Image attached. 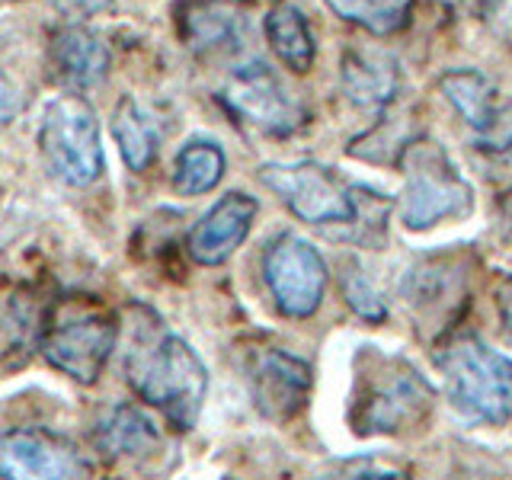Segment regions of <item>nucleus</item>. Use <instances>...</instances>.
I'll list each match as a JSON object with an SVG mask.
<instances>
[{
  "mask_svg": "<svg viewBox=\"0 0 512 480\" xmlns=\"http://www.w3.org/2000/svg\"><path fill=\"white\" fill-rule=\"evenodd\" d=\"M240 372L253 407L272 423H288L311 397V365L279 346L256 343L240 349Z\"/></svg>",
  "mask_w": 512,
  "mask_h": 480,
  "instance_id": "6e6552de",
  "label": "nucleus"
},
{
  "mask_svg": "<svg viewBox=\"0 0 512 480\" xmlns=\"http://www.w3.org/2000/svg\"><path fill=\"white\" fill-rule=\"evenodd\" d=\"M224 103L240 122L253 125L263 135L288 138L304 125V109L292 93L282 87V80L272 74L266 61L240 64L224 87Z\"/></svg>",
  "mask_w": 512,
  "mask_h": 480,
  "instance_id": "9d476101",
  "label": "nucleus"
},
{
  "mask_svg": "<svg viewBox=\"0 0 512 480\" xmlns=\"http://www.w3.org/2000/svg\"><path fill=\"white\" fill-rule=\"evenodd\" d=\"M260 202L247 192H228L208 212L192 224L186 237V250L199 266H221L231 260V253L244 244Z\"/></svg>",
  "mask_w": 512,
  "mask_h": 480,
  "instance_id": "f8f14e48",
  "label": "nucleus"
},
{
  "mask_svg": "<svg viewBox=\"0 0 512 480\" xmlns=\"http://www.w3.org/2000/svg\"><path fill=\"white\" fill-rule=\"evenodd\" d=\"M263 279L276 308L285 317H314L327 292V263L324 256L298 234H279L263 253Z\"/></svg>",
  "mask_w": 512,
  "mask_h": 480,
  "instance_id": "1a4fd4ad",
  "label": "nucleus"
},
{
  "mask_svg": "<svg viewBox=\"0 0 512 480\" xmlns=\"http://www.w3.org/2000/svg\"><path fill=\"white\" fill-rule=\"evenodd\" d=\"M240 20L221 0H192L183 10V36L192 48H224L237 39Z\"/></svg>",
  "mask_w": 512,
  "mask_h": 480,
  "instance_id": "4be33fe9",
  "label": "nucleus"
},
{
  "mask_svg": "<svg viewBox=\"0 0 512 480\" xmlns=\"http://www.w3.org/2000/svg\"><path fill=\"white\" fill-rule=\"evenodd\" d=\"M90 461L68 439L45 429H10L0 436V477H90Z\"/></svg>",
  "mask_w": 512,
  "mask_h": 480,
  "instance_id": "9b49d317",
  "label": "nucleus"
},
{
  "mask_svg": "<svg viewBox=\"0 0 512 480\" xmlns=\"http://www.w3.org/2000/svg\"><path fill=\"white\" fill-rule=\"evenodd\" d=\"M474 144L490 157H512V100H500L487 125L474 132Z\"/></svg>",
  "mask_w": 512,
  "mask_h": 480,
  "instance_id": "b1692460",
  "label": "nucleus"
},
{
  "mask_svg": "<svg viewBox=\"0 0 512 480\" xmlns=\"http://www.w3.org/2000/svg\"><path fill=\"white\" fill-rule=\"evenodd\" d=\"M119 324L103 304L90 298H61L48 311L42 356L77 384H96L116 349Z\"/></svg>",
  "mask_w": 512,
  "mask_h": 480,
  "instance_id": "39448f33",
  "label": "nucleus"
},
{
  "mask_svg": "<svg viewBox=\"0 0 512 480\" xmlns=\"http://www.w3.org/2000/svg\"><path fill=\"white\" fill-rule=\"evenodd\" d=\"M266 39H269V48L276 52V58L288 71L308 74L314 68L317 42L308 26V16H304L295 4L282 0V4H276L266 13Z\"/></svg>",
  "mask_w": 512,
  "mask_h": 480,
  "instance_id": "f3484780",
  "label": "nucleus"
},
{
  "mask_svg": "<svg viewBox=\"0 0 512 480\" xmlns=\"http://www.w3.org/2000/svg\"><path fill=\"white\" fill-rule=\"evenodd\" d=\"M48 64L58 84L71 90L96 87L109 71V48L87 26H61L48 42Z\"/></svg>",
  "mask_w": 512,
  "mask_h": 480,
  "instance_id": "4468645a",
  "label": "nucleus"
},
{
  "mask_svg": "<svg viewBox=\"0 0 512 480\" xmlns=\"http://www.w3.org/2000/svg\"><path fill=\"white\" fill-rule=\"evenodd\" d=\"M260 183L272 189L308 224H356L359 202L356 186H346L330 167L314 164V160H298V164H263Z\"/></svg>",
  "mask_w": 512,
  "mask_h": 480,
  "instance_id": "0eeeda50",
  "label": "nucleus"
},
{
  "mask_svg": "<svg viewBox=\"0 0 512 480\" xmlns=\"http://www.w3.org/2000/svg\"><path fill=\"white\" fill-rule=\"evenodd\" d=\"M439 87L445 93V100L458 109V116L464 119V125H468L471 132H480V128L487 125V119L493 116L496 103H500L496 87L484 74L471 71V68H458V71L442 74Z\"/></svg>",
  "mask_w": 512,
  "mask_h": 480,
  "instance_id": "6ab92c4d",
  "label": "nucleus"
},
{
  "mask_svg": "<svg viewBox=\"0 0 512 480\" xmlns=\"http://www.w3.org/2000/svg\"><path fill=\"white\" fill-rule=\"evenodd\" d=\"M96 445L106 461L112 464H128V468H144L151 464L160 448H164V436H160L157 423L148 413H141L132 404L112 407V413L96 429Z\"/></svg>",
  "mask_w": 512,
  "mask_h": 480,
  "instance_id": "ddd939ff",
  "label": "nucleus"
},
{
  "mask_svg": "<svg viewBox=\"0 0 512 480\" xmlns=\"http://www.w3.org/2000/svg\"><path fill=\"white\" fill-rule=\"evenodd\" d=\"M340 20L372 36H397L410 26L416 0H324Z\"/></svg>",
  "mask_w": 512,
  "mask_h": 480,
  "instance_id": "412c9836",
  "label": "nucleus"
},
{
  "mask_svg": "<svg viewBox=\"0 0 512 480\" xmlns=\"http://www.w3.org/2000/svg\"><path fill=\"white\" fill-rule=\"evenodd\" d=\"M432 407L436 388L410 359L378 346L359 349L349 397V426L356 436H407L429 420Z\"/></svg>",
  "mask_w": 512,
  "mask_h": 480,
  "instance_id": "f03ea898",
  "label": "nucleus"
},
{
  "mask_svg": "<svg viewBox=\"0 0 512 480\" xmlns=\"http://www.w3.org/2000/svg\"><path fill=\"white\" fill-rule=\"evenodd\" d=\"M224 167H228V160H224V151L215 141H205V138L189 141L186 148L176 154L173 189L180 192V196H205V192H212L221 183Z\"/></svg>",
  "mask_w": 512,
  "mask_h": 480,
  "instance_id": "aec40b11",
  "label": "nucleus"
},
{
  "mask_svg": "<svg viewBox=\"0 0 512 480\" xmlns=\"http://www.w3.org/2000/svg\"><path fill=\"white\" fill-rule=\"evenodd\" d=\"M343 298L352 308V314H359L365 324H384V317H388V304L378 295V288L372 285V279L365 276L362 269L349 266L343 272Z\"/></svg>",
  "mask_w": 512,
  "mask_h": 480,
  "instance_id": "5701e85b",
  "label": "nucleus"
},
{
  "mask_svg": "<svg viewBox=\"0 0 512 480\" xmlns=\"http://www.w3.org/2000/svg\"><path fill=\"white\" fill-rule=\"evenodd\" d=\"M455 298H461V269L452 260H426L407 272L404 301L436 327H442V320L448 317V301Z\"/></svg>",
  "mask_w": 512,
  "mask_h": 480,
  "instance_id": "dca6fc26",
  "label": "nucleus"
},
{
  "mask_svg": "<svg viewBox=\"0 0 512 480\" xmlns=\"http://www.w3.org/2000/svg\"><path fill=\"white\" fill-rule=\"evenodd\" d=\"M394 164L404 173L400 221L410 231H429L439 221L471 215L474 189L452 164L442 144L432 138H413L400 148Z\"/></svg>",
  "mask_w": 512,
  "mask_h": 480,
  "instance_id": "20e7f679",
  "label": "nucleus"
},
{
  "mask_svg": "<svg viewBox=\"0 0 512 480\" xmlns=\"http://www.w3.org/2000/svg\"><path fill=\"white\" fill-rule=\"evenodd\" d=\"M132 340L125 349V381L132 391L167 416L173 429L189 432L199 423L208 372L183 336L164 327L154 311L135 308Z\"/></svg>",
  "mask_w": 512,
  "mask_h": 480,
  "instance_id": "f257e3e1",
  "label": "nucleus"
},
{
  "mask_svg": "<svg viewBox=\"0 0 512 480\" xmlns=\"http://www.w3.org/2000/svg\"><path fill=\"white\" fill-rule=\"evenodd\" d=\"M343 96L365 112H384L397 93V68L388 55L346 52L340 64Z\"/></svg>",
  "mask_w": 512,
  "mask_h": 480,
  "instance_id": "2eb2a0df",
  "label": "nucleus"
},
{
  "mask_svg": "<svg viewBox=\"0 0 512 480\" xmlns=\"http://www.w3.org/2000/svg\"><path fill=\"white\" fill-rule=\"evenodd\" d=\"M112 138H116L128 170L141 173L154 164L160 132L135 96H122V100L116 103V112H112Z\"/></svg>",
  "mask_w": 512,
  "mask_h": 480,
  "instance_id": "a211bd4d",
  "label": "nucleus"
},
{
  "mask_svg": "<svg viewBox=\"0 0 512 480\" xmlns=\"http://www.w3.org/2000/svg\"><path fill=\"white\" fill-rule=\"evenodd\" d=\"M439 368L445 397L461 420L506 426L512 420V359L474 333H455L442 343Z\"/></svg>",
  "mask_w": 512,
  "mask_h": 480,
  "instance_id": "7ed1b4c3",
  "label": "nucleus"
},
{
  "mask_svg": "<svg viewBox=\"0 0 512 480\" xmlns=\"http://www.w3.org/2000/svg\"><path fill=\"white\" fill-rule=\"evenodd\" d=\"M39 144L45 164L61 183L90 186L103 176L106 157L100 144V122L84 96L68 93L45 109Z\"/></svg>",
  "mask_w": 512,
  "mask_h": 480,
  "instance_id": "423d86ee",
  "label": "nucleus"
},
{
  "mask_svg": "<svg viewBox=\"0 0 512 480\" xmlns=\"http://www.w3.org/2000/svg\"><path fill=\"white\" fill-rule=\"evenodd\" d=\"M23 100H20V90H16L10 80L0 74V122H10L16 119V112H20Z\"/></svg>",
  "mask_w": 512,
  "mask_h": 480,
  "instance_id": "393cba45",
  "label": "nucleus"
},
{
  "mask_svg": "<svg viewBox=\"0 0 512 480\" xmlns=\"http://www.w3.org/2000/svg\"><path fill=\"white\" fill-rule=\"evenodd\" d=\"M496 311H500V324L506 340L512 343V279H506L500 288H496Z\"/></svg>",
  "mask_w": 512,
  "mask_h": 480,
  "instance_id": "a878e982",
  "label": "nucleus"
}]
</instances>
